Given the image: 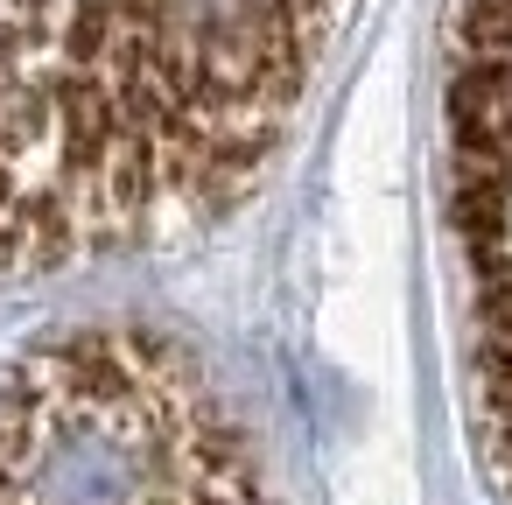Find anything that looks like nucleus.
I'll return each instance as SVG.
<instances>
[{"label":"nucleus","instance_id":"obj_1","mask_svg":"<svg viewBox=\"0 0 512 505\" xmlns=\"http://www.w3.org/2000/svg\"><path fill=\"white\" fill-rule=\"evenodd\" d=\"M344 0H0V274L155 246L281 155Z\"/></svg>","mask_w":512,"mask_h":505},{"label":"nucleus","instance_id":"obj_2","mask_svg":"<svg viewBox=\"0 0 512 505\" xmlns=\"http://www.w3.org/2000/svg\"><path fill=\"white\" fill-rule=\"evenodd\" d=\"M442 218L477 456L512 505V0H456L442 64Z\"/></svg>","mask_w":512,"mask_h":505}]
</instances>
